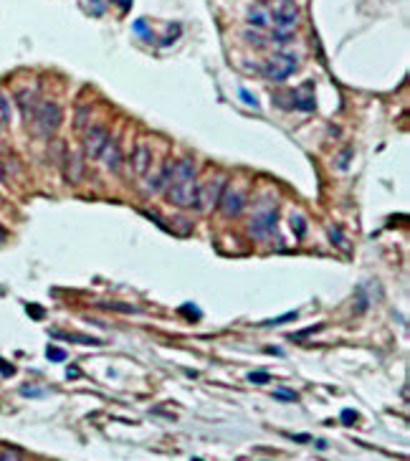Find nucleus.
I'll return each instance as SVG.
<instances>
[{"label":"nucleus","instance_id":"f3484780","mask_svg":"<svg viewBox=\"0 0 410 461\" xmlns=\"http://www.w3.org/2000/svg\"><path fill=\"white\" fill-rule=\"evenodd\" d=\"M10 109H13V106H10V99H8L3 92H0V124H10V117H13Z\"/></svg>","mask_w":410,"mask_h":461},{"label":"nucleus","instance_id":"a878e982","mask_svg":"<svg viewBox=\"0 0 410 461\" xmlns=\"http://www.w3.org/2000/svg\"><path fill=\"white\" fill-rule=\"evenodd\" d=\"M296 317V312H289V314H284V317H276V320H266L264 324H284V322H289V320H294Z\"/></svg>","mask_w":410,"mask_h":461},{"label":"nucleus","instance_id":"c756f323","mask_svg":"<svg viewBox=\"0 0 410 461\" xmlns=\"http://www.w3.org/2000/svg\"><path fill=\"white\" fill-rule=\"evenodd\" d=\"M248 380H251V382H268V375H266V372H251Z\"/></svg>","mask_w":410,"mask_h":461},{"label":"nucleus","instance_id":"20e7f679","mask_svg":"<svg viewBox=\"0 0 410 461\" xmlns=\"http://www.w3.org/2000/svg\"><path fill=\"white\" fill-rule=\"evenodd\" d=\"M33 122H36V134L51 137V134L58 130V124H61V109H58V104H54V102L38 104V106H36Z\"/></svg>","mask_w":410,"mask_h":461},{"label":"nucleus","instance_id":"4be33fe9","mask_svg":"<svg viewBox=\"0 0 410 461\" xmlns=\"http://www.w3.org/2000/svg\"><path fill=\"white\" fill-rule=\"evenodd\" d=\"M102 306H109V310H119V312H124V314H134V312H140L137 306L122 304V302H109V304H102Z\"/></svg>","mask_w":410,"mask_h":461},{"label":"nucleus","instance_id":"f8f14e48","mask_svg":"<svg viewBox=\"0 0 410 461\" xmlns=\"http://www.w3.org/2000/svg\"><path fill=\"white\" fill-rule=\"evenodd\" d=\"M150 162H152V152H150V147H147V144H140V147L132 152V170H134V175L144 178V175H147V170H150Z\"/></svg>","mask_w":410,"mask_h":461},{"label":"nucleus","instance_id":"b1692460","mask_svg":"<svg viewBox=\"0 0 410 461\" xmlns=\"http://www.w3.org/2000/svg\"><path fill=\"white\" fill-rule=\"evenodd\" d=\"M134 30L144 38V41H152V33H150V28H147V20H144V18L134 20Z\"/></svg>","mask_w":410,"mask_h":461},{"label":"nucleus","instance_id":"ddd939ff","mask_svg":"<svg viewBox=\"0 0 410 461\" xmlns=\"http://www.w3.org/2000/svg\"><path fill=\"white\" fill-rule=\"evenodd\" d=\"M102 160L106 162V168H109L112 172H119V170H122V162H124V160H122V150H119L116 142H112V140L106 142V147H104V152H102Z\"/></svg>","mask_w":410,"mask_h":461},{"label":"nucleus","instance_id":"bb28decb","mask_svg":"<svg viewBox=\"0 0 410 461\" xmlns=\"http://www.w3.org/2000/svg\"><path fill=\"white\" fill-rule=\"evenodd\" d=\"M354 420H357V413L354 410H342V424L344 426H352Z\"/></svg>","mask_w":410,"mask_h":461},{"label":"nucleus","instance_id":"dca6fc26","mask_svg":"<svg viewBox=\"0 0 410 461\" xmlns=\"http://www.w3.org/2000/svg\"><path fill=\"white\" fill-rule=\"evenodd\" d=\"M248 23L256 26V28H268V26H271V23H268V13H266L264 8H251V10H248Z\"/></svg>","mask_w":410,"mask_h":461},{"label":"nucleus","instance_id":"a211bd4d","mask_svg":"<svg viewBox=\"0 0 410 461\" xmlns=\"http://www.w3.org/2000/svg\"><path fill=\"white\" fill-rule=\"evenodd\" d=\"M51 334L58 340H66V342H76V344H99V340H94V337H76V334H66V332H51Z\"/></svg>","mask_w":410,"mask_h":461},{"label":"nucleus","instance_id":"f03ea898","mask_svg":"<svg viewBox=\"0 0 410 461\" xmlns=\"http://www.w3.org/2000/svg\"><path fill=\"white\" fill-rule=\"evenodd\" d=\"M296 66H299V58L294 56V54H286V51H281V54H274L266 64H264V76L266 79H271V82H286L289 76L296 71Z\"/></svg>","mask_w":410,"mask_h":461},{"label":"nucleus","instance_id":"7ed1b4c3","mask_svg":"<svg viewBox=\"0 0 410 461\" xmlns=\"http://www.w3.org/2000/svg\"><path fill=\"white\" fill-rule=\"evenodd\" d=\"M276 226H278V208H266V210H258L251 220H248V236L256 238V241H268L274 234H276Z\"/></svg>","mask_w":410,"mask_h":461},{"label":"nucleus","instance_id":"cd10ccee","mask_svg":"<svg viewBox=\"0 0 410 461\" xmlns=\"http://www.w3.org/2000/svg\"><path fill=\"white\" fill-rule=\"evenodd\" d=\"M0 461H20V454L8 448V451H3V454H0Z\"/></svg>","mask_w":410,"mask_h":461},{"label":"nucleus","instance_id":"1a4fd4ad","mask_svg":"<svg viewBox=\"0 0 410 461\" xmlns=\"http://www.w3.org/2000/svg\"><path fill=\"white\" fill-rule=\"evenodd\" d=\"M61 168H64V178H66L68 185H76V182H81V178H84V172H81V170H84V168H81V158L76 155V152L64 150Z\"/></svg>","mask_w":410,"mask_h":461},{"label":"nucleus","instance_id":"393cba45","mask_svg":"<svg viewBox=\"0 0 410 461\" xmlns=\"http://www.w3.org/2000/svg\"><path fill=\"white\" fill-rule=\"evenodd\" d=\"M48 360L51 362H64L66 360V352L58 350V348H48Z\"/></svg>","mask_w":410,"mask_h":461},{"label":"nucleus","instance_id":"6e6552de","mask_svg":"<svg viewBox=\"0 0 410 461\" xmlns=\"http://www.w3.org/2000/svg\"><path fill=\"white\" fill-rule=\"evenodd\" d=\"M109 142V132L104 127H89L86 137H84V155L89 160H102V152Z\"/></svg>","mask_w":410,"mask_h":461},{"label":"nucleus","instance_id":"412c9836","mask_svg":"<svg viewBox=\"0 0 410 461\" xmlns=\"http://www.w3.org/2000/svg\"><path fill=\"white\" fill-rule=\"evenodd\" d=\"M89 106H81L78 109V114H76V122H74V127L76 130H86V120H89Z\"/></svg>","mask_w":410,"mask_h":461},{"label":"nucleus","instance_id":"39448f33","mask_svg":"<svg viewBox=\"0 0 410 461\" xmlns=\"http://www.w3.org/2000/svg\"><path fill=\"white\" fill-rule=\"evenodd\" d=\"M226 185H228V180L226 178H213V180H208L202 188H198V198H195V210H202V213H210L216 206H218V200H220V196H223V190H226Z\"/></svg>","mask_w":410,"mask_h":461},{"label":"nucleus","instance_id":"2f4dec72","mask_svg":"<svg viewBox=\"0 0 410 461\" xmlns=\"http://www.w3.org/2000/svg\"><path fill=\"white\" fill-rule=\"evenodd\" d=\"M66 375H68V380H74V378H78V375H81V370H78V368H68V372H66Z\"/></svg>","mask_w":410,"mask_h":461},{"label":"nucleus","instance_id":"423d86ee","mask_svg":"<svg viewBox=\"0 0 410 461\" xmlns=\"http://www.w3.org/2000/svg\"><path fill=\"white\" fill-rule=\"evenodd\" d=\"M198 188L200 185L195 180L192 182H170L165 198H168V203H172L178 208H192L195 198H198Z\"/></svg>","mask_w":410,"mask_h":461},{"label":"nucleus","instance_id":"f704fd0d","mask_svg":"<svg viewBox=\"0 0 410 461\" xmlns=\"http://www.w3.org/2000/svg\"><path fill=\"white\" fill-rule=\"evenodd\" d=\"M192 461H200V458H192Z\"/></svg>","mask_w":410,"mask_h":461},{"label":"nucleus","instance_id":"6ab92c4d","mask_svg":"<svg viewBox=\"0 0 410 461\" xmlns=\"http://www.w3.org/2000/svg\"><path fill=\"white\" fill-rule=\"evenodd\" d=\"M292 228H294V236L296 238H304L306 236V218L302 213H294L292 216Z\"/></svg>","mask_w":410,"mask_h":461},{"label":"nucleus","instance_id":"473e14b6","mask_svg":"<svg viewBox=\"0 0 410 461\" xmlns=\"http://www.w3.org/2000/svg\"><path fill=\"white\" fill-rule=\"evenodd\" d=\"M0 370H3V375H10V372H13V368H10L8 362H3V360H0Z\"/></svg>","mask_w":410,"mask_h":461},{"label":"nucleus","instance_id":"9b49d317","mask_svg":"<svg viewBox=\"0 0 410 461\" xmlns=\"http://www.w3.org/2000/svg\"><path fill=\"white\" fill-rule=\"evenodd\" d=\"M195 160L192 158H182L180 162L172 165V182H192L195 180Z\"/></svg>","mask_w":410,"mask_h":461},{"label":"nucleus","instance_id":"c85d7f7f","mask_svg":"<svg viewBox=\"0 0 410 461\" xmlns=\"http://www.w3.org/2000/svg\"><path fill=\"white\" fill-rule=\"evenodd\" d=\"M240 99H243L246 104H251V106H256V109H258V102H256V99H254L248 92H246V89H240Z\"/></svg>","mask_w":410,"mask_h":461},{"label":"nucleus","instance_id":"c9c22d12","mask_svg":"<svg viewBox=\"0 0 410 461\" xmlns=\"http://www.w3.org/2000/svg\"><path fill=\"white\" fill-rule=\"evenodd\" d=\"M0 132H3V130H0Z\"/></svg>","mask_w":410,"mask_h":461},{"label":"nucleus","instance_id":"4468645a","mask_svg":"<svg viewBox=\"0 0 410 461\" xmlns=\"http://www.w3.org/2000/svg\"><path fill=\"white\" fill-rule=\"evenodd\" d=\"M16 102H18V106H20V112H23V117L30 120V112L38 106V104H36V94H33L30 89H23V92H18Z\"/></svg>","mask_w":410,"mask_h":461},{"label":"nucleus","instance_id":"7c9ffc66","mask_svg":"<svg viewBox=\"0 0 410 461\" xmlns=\"http://www.w3.org/2000/svg\"><path fill=\"white\" fill-rule=\"evenodd\" d=\"M114 3H119V8H122V10H130L132 0H114Z\"/></svg>","mask_w":410,"mask_h":461},{"label":"nucleus","instance_id":"9d476101","mask_svg":"<svg viewBox=\"0 0 410 461\" xmlns=\"http://www.w3.org/2000/svg\"><path fill=\"white\" fill-rule=\"evenodd\" d=\"M292 96H294L292 109H299V112H314L316 102H314V89H312V84H309V82H306V84H302Z\"/></svg>","mask_w":410,"mask_h":461},{"label":"nucleus","instance_id":"f257e3e1","mask_svg":"<svg viewBox=\"0 0 410 461\" xmlns=\"http://www.w3.org/2000/svg\"><path fill=\"white\" fill-rule=\"evenodd\" d=\"M296 20H299V8H296L294 0H278V3L271 8V13H268V23L274 26L271 38L278 41V44H286L292 38V33H294Z\"/></svg>","mask_w":410,"mask_h":461},{"label":"nucleus","instance_id":"0eeeda50","mask_svg":"<svg viewBox=\"0 0 410 461\" xmlns=\"http://www.w3.org/2000/svg\"><path fill=\"white\" fill-rule=\"evenodd\" d=\"M218 208H220V213H223L226 218H238V216L246 210V193H243V190H238V188L226 185L223 196H220V200H218Z\"/></svg>","mask_w":410,"mask_h":461},{"label":"nucleus","instance_id":"2eb2a0df","mask_svg":"<svg viewBox=\"0 0 410 461\" xmlns=\"http://www.w3.org/2000/svg\"><path fill=\"white\" fill-rule=\"evenodd\" d=\"M170 178H172V160H168L165 165H162L160 175L150 180V190H152V193H154V190H162V188L168 185V180H170Z\"/></svg>","mask_w":410,"mask_h":461},{"label":"nucleus","instance_id":"5701e85b","mask_svg":"<svg viewBox=\"0 0 410 461\" xmlns=\"http://www.w3.org/2000/svg\"><path fill=\"white\" fill-rule=\"evenodd\" d=\"M330 241H332L334 246H340V248H347V241H344V236H342L340 228H330Z\"/></svg>","mask_w":410,"mask_h":461},{"label":"nucleus","instance_id":"aec40b11","mask_svg":"<svg viewBox=\"0 0 410 461\" xmlns=\"http://www.w3.org/2000/svg\"><path fill=\"white\" fill-rule=\"evenodd\" d=\"M274 398H276V400H286V403L299 400V396H296L294 390H289V388H276V390H274Z\"/></svg>","mask_w":410,"mask_h":461},{"label":"nucleus","instance_id":"72a5a7b5","mask_svg":"<svg viewBox=\"0 0 410 461\" xmlns=\"http://www.w3.org/2000/svg\"><path fill=\"white\" fill-rule=\"evenodd\" d=\"M6 236H8V234H6V228H3V226H0V244H3V241H6Z\"/></svg>","mask_w":410,"mask_h":461}]
</instances>
